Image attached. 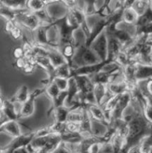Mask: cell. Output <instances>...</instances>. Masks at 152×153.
Returning <instances> with one entry per match:
<instances>
[{"mask_svg": "<svg viewBox=\"0 0 152 153\" xmlns=\"http://www.w3.org/2000/svg\"><path fill=\"white\" fill-rule=\"evenodd\" d=\"M128 135L126 137L128 149L135 146L143 136L151 134V123L147 121L142 112H137L127 123Z\"/></svg>", "mask_w": 152, "mask_h": 153, "instance_id": "cell-1", "label": "cell"}, {"mask_svg": "<svg viewBox=\"0 0 152 153\" xmlns=\"http://www.w3.org/2000/svg\"><path fill=\"white\" fill-rule=\"evenodd\" d=\"M101 62L98 56L93 52L89 46L83 44L76 48L74 56L71 60V70L77 69L82 67L96 65Z\"/></svg>", "mask_w": 152, "mask_h": 153, "instance_id": "cell-2", "label": "cell"}, {"mask_svg": "<svg viewBox=\"0 0 152 153\" xmlns=\"http://www.w3.org/2000/svg\"><path fill=\"white\" fill-rule=\"evenodd\" d=\"M53 24L57 27L59 33L60 41H59L58 48L60 46L68 43H71L74 45L73 35H74V30L77 28L69 25V23L67 21L66 16L65 17L62 18V19H60L54 22Z\"/></svg>", "mask_w": 152, "mask_h": 153, "instance_id": "cell-3", "label": "cell"}, {"mask_svg": "<svg viewBox=\"0 0 152 153\" xmlns=\"http://www.w3.org/2000/svg\"><path fill=\"white\" fill-rule=\"evenodd\" d=\"M89 47L98 56L101 62H105L107 60L108 41L106 28L91 42Z\"/></svg>", "mask_w": 152, "mask_h": 153, "instance_id": "cell-4", "label": "cell"}, {"mask_svg": "<svg viewBox=\"0 0 152 153\" xmlns=\"http://www.w3.org/2000/svg\"><path fill=\"white\" fill-rule=\"evenodd\" d=\"M45 3V10L52 22L62 19L66 16L68 7L65 5L63 1H44Z\"/></svg>", "mask_w": 152, "mask_h": 153, "instance_id": "cell-5", "label": "cell"}, {"mask_svg": "<svg viewBox=\"0 0 152 153\" xmlns=\"http://www.w3.org/2000/svg\"><path fill=\"white\" fill-rule=\"evenodd\" d=\"M131 100V96L129 92H125L121 94L116 106L111 112L110 116H109V123L111 121L117 120V119L122 118L123 111L128 106Z\"/></svg>", "mask_w": 152, "mask_h": 153, "instance_id": "cell-6", "label": "cell"}, {"mask_svg": "<svg viewBox=\"0 0 152 153\" xmlns=\"http://www.w3.org/2000/svg\"><path fill=\"white\" fill-rule=\"evenodd\" d=\"M44 91H45V88H42V89H36L31 93H30L29 96H28L27 100L22 104V110H21L20 115H19V118L21 117H28L31 116L34 112V102L35 99L40 95Z\"/></svg>", "mask_w": 152, "mask_h": 153, "instance_id": "cell-7", "label": "cell"}, {"mask_svg": "<svg viewBox=\"0 0 152 153\" xmlns=\"http://www.w3.org/2000/svg\"><path fill=\"white\" fill-rule=\"evenodd\" d=\"M108 41V57L107 60L114 61L117 55L122 51V46L119 41L112 35V33L106 27Z\"/></svg>", "mask_w": 152, "mask_h": 153, "instance_id": "cell-8", "label": "cell"}, {"mask_svg": "<svg viewBox=\"0 0 152 153\" xmlns=\"http://www.w3.org/2000/svg\"><path fill=\"white\" fill-rule=\"evenodd\" d=\"M35 137V131L31 132L27 135L21 134L20 136L17 137H15L13 141L5 148V150H7L9 153H11L13 150L16 149H19L21 147H25L28 145H29L30 142L32 141Z\"/></svg>", "mask_w": 152, "mask_h": 153, "instance_id": "cell-9", "label": "cell"}, {"mask_svg": "<svg viewBox=\"0 0 152 153\" xmlns=\"http://www.w3.org/2000/svg\"><path fill=\"white\" fill-rule=\"evenodd\" d=\"M72 76L75 79L80 94H86L88 93L93 92L94 84L91 82L89 76L84 75H76Z\"/></svg>", "mask_w": 152, "mask_h": 153, "instance_id": "cell-10", "label": "cell"}, {"mask_svg": "<svg viewBox=\"0 0 152 153\" xmlns=\"http://www.w3.org/2000/svg\"><path fill=\"white\" fill-rule=\"evenodd\" d=\"M91 117V116H90ZM91 134L97 138L100 139L103 141L105 136L107 134L109 130V126L108 124L103 123L102 122L97 121L91 117Z\"/></svg>", "mask_w": 152, "mask_h": 153, "instance_id": "cell-11", "label": "cell"}, {"mask_svg": "<svg viewBox=\"0 0 152 153\" xmlns=\"http://www.w3.org/2000/svg\"><path fill=\"white\" fill-rule=\"evenodd\" d=\"M86 108L87 109L91 118L94 119L97 121L109 125V122L108 119L106 118L104 111L98 105H97V104H88V105H86Z\"/></svg>", "mask_w": 152, "mask_h": 153, "instance_id": "cell-12", "label": "cell"}, {"mask_svg": "<svg viewBox=\"0 0 152 153\" xmlns=\"http://www.w3.org/2000/svg\"><path fill=\"white\" fill-rule=\"evenodd\" d=\"M152 79V65L136 62L135 79L137 82Z\"/></svg>", "mask_w": 152, "mask_h": 153, "instance_id": "cell-13", "label": "cell"}, {"mask_svg": "<svg viewBox=\"0 0 152 153\" xmlns=\"http://www.w3.org/2000/svg\"><path fill=\"white\" fill-rule=\"evenodd\" d=\"M0 131H4L12 137H17L22 134L20 125L17 120H7L0 126Z\"/></svg>", "mask_w": 152, "mask_h": 153, "instance_id": "cell-14", "label": "cell"}, {"mask_svg": "<svg viewBox=\"0 0 152 153\" xmlns=\"http://www.w3.org/2000/svg\"><path fill=\"white\" fill-rule=\"evenodd\" d=\"M48 25H41L33 30V44L37 45H48V39H47V30Z\"/></svg>", "mask_w": 152, "mask_h": 153, "instance_id": "cell-15", "label": "cell"}, {"mask_svg": "<svg viewBox=\"0 0 152 153\" xmlns=\"http://www.w3.org/2000/svg\"><path fill=\"white\" fill-rule=\"evenodd\" d=\"M1 110L4 117L8 120H17L19 116L14 109L13 102L8 100H3L1 106Z\"/></svg>", "mask_w": 152, "mask_h": 153, "instance_id": "cell-16", "label": "cell"}, {"mask_svg": "<svg viewBox=\"0 0 152 153\" xmlns=\"http://www.w3.org/2000/svg\"><path fill=\"white\" fill-rule=\"evenodd\" d=\"M58 51L60 52L62 56L65 58V59L67 61V62H68V65L70 67L71 60H72L76 51L75 46L71 43L65 44V45L59 47Z\"/></svg>", "mask_w": 152, "mask_h": 153, "instance_id": "cell-17", "label": "cell"}, {"mask_svg": "<svg viewBox=\"0 0 152 153\" xmlns=\"http://www.w3.org/2000/svg\"><path fill=\"white\" fill-rule=\"evenodd\" d=\"M137 145L138 153H151V134L143 136Z\"/></svg>", "mask_w": 152, "mask_h": 153, "instance_id": "cell-18", "label": "cell"}, {"mask_svg": "<svg viewBox=\"0 0 152 153\" xmlns=\"http://www.w3.org/2000/svg\"><path fill=\"white\" fill-rule=\"evenodd\" d=\"M151 7V1H134L131 8L136 12L138 16H141L146 13L147 10Z\"/></svg>", "mask_w": 152, "mask_h": 153, "instance_id": "cell-19", "label": "cell"}, {"mask_svg": "<svg viewBox=\"0 0 152 153\" xmlns=\"http://www.w3.org/2000/svg\"><path fill=\"white\" fill-rule=\"evenodd\" d=\"M138 18H139L138 15L131 7L123 8L122 13V21L128 24L136 25Z\"/></svg>", "mask_w": 152, "mask_h": 153, "instance_id": "cell-20", "label": "cell"}, {"mask_svg": "<svg viewBox=\"0 0 152 153\" xmlns=\"http://www.w3.org/2000/svg\"><path fill=\"white\" fill-rule=\"evenodd\" d=\"M72 108H67L65 106H60L58 108H54L53 113H54V118L56 122H60V123H66L67 117Z\"/></svg>", "mask_w": 152, "mask_h": 153, "instance_id": "cell-21", "label": "cell"}, {"mask_svg": "<svg viewBox=\"0 0 152 153\" xmlns=\"http://www.w3.org/2000/svg\"><path fill=\"white\" fill-rule=\"evenodd\" d=\"M1 3L6 7H9L13 10H16V11H19V10H27L28 9V1H23V0H13V1H0Z\"/></svg>", "mask_w": 152, "mask_h": 153, "instance_id": "cell-22", "label": "cell"}, {"mask_svg": "<svg viewBox=\"0 0 152 153\" xmlns=\"http://www.w3.org/2000/svg\"><path fill=\"white\" fill-rule=\"evenodd\" d=\"M36 60L37 66L44 68L48 74V76H51L53 74L55 68H54L50 59L47 56H36Z\"/></svg>", "mask_w": 152, "mask_h": 153, "instance_id": "cell-23", "label": "cell"}, {"mask_svg": "<svg viewBox=\"0 0 152 153\" xmlns=\"http://www.w3.org/2000/svg\"><path fill=\"white\" fill-rule=\"evenodd\" d=\"M107 88L113 96L120 95L125 92H128L127 84L125 82H120V83L108 84L107 85Z\"/></svg>", "mask_w": 152, "mask_h": 153, "instance_id": "cell-24", "label": "cell"}, {"mask_svg": "<svg viewBox=\"0 0 152 153\" xmlns=\"http://www.w3.org/2000/svg\"><path fill=\"white\" fill-rule=\"evenodd\" d=\"M93 93H94V97H95L97 105H99L107 93V85L100 83L95 84Z\"/></svg>", "mask_w": 152, "mask_h": 153, "instance_id": "cell-25", "label": "cell"}, {"mask_svg": "<svg viewBox=\"0 0 152 153\" xmlns=\"http://www.w3.org/2000/svg\"><path fill=\"white\" fill-rule=\"evenodd\" d=\"M29 94L30 93L28 92V88L27 87V85H23L17 90L13 98L10 100L12 102H19L23 104L28 99Z\"/></svg>", "mask_w": 152, "mask_h": 153, "instance_id": "cell-26", "label": "cell"}, {"mask_svg": "<svg viewBox=\"0 0 152 153\" xmlns=\"http://www.w3.org/2000/svg\"><path fill=\"white\" fill-rule=\"evenodd\" d=\"M45 3L42 0H30L28 1V9L30 12L39 11L45 7Z\"/></svg>", "mask_w": 152, "mask_h": 153, "instance_id": "cell-27", "label": "cell"}, {"mask_svg": "<svg viewBox=\"0 0 152 153\" xmlns=\"http://www.w3.org/2000/svg\"><path fill=\"white\" fill-rule=\"evenodd\" d=\"M68 96V92L67 91H60L58 94V95L52 100L53 102V109L58 107L63 106L64 103H65V100Z\"/></svg>", "mask_w": 152, "mask_h": 153, "instance_id": "cell-28", "label": "cell"}, {"mask_svg": "<svg viewBox=\"0 0 152 153\" xmlns=\"http://www.w3.org/2000/svg\"><path fill=\"white\" fill-rule=\"evenodd\" d=\"M65 123H60V122H54L53 124L48 126L50 131L51 134H62L65 131Z\"/></svg>", "mask_w": 152, "mask_h": 153, "instance_id": "cell-29", "label": "cell"}, {"mask_svg": "<svg viewBox=\"0 0 152 153\" xmlns=\"http://www.w3.org/2000/svg\"><path fill=\"white\" fill-rule=\"evenodd\" d=\"M83 13L86 17L97 14V10H96L95 5H94V1H86V6H85Z\"/></svg>", "mask_w": 152, "mask_h": 153, "instance_id": "cell-30", "label": "cell"}, {"mask_svg": "<svg viewBox=\"0 0 152 153\" xmlns=\"http://www.w3.org/2000/svg\"><path fill=\"white\" fill-rule=\"evenodd\" d=\"M68 133H80V122H66L65 123V131Z\"/></svg>", "mask_w": 152, "mask_h": 153, "instance_id": "cell-31", "label": "cell"}, {"mask_svg": "<svg viewBox=\"0 0 152 153\" xmlns=\"http://www.w3.org/2000/svg\"><path fill=\"white\" fill-rule=\"evenodd\" d=\"M52 82H54L57 86L58 89L60 91H67L68 86V79H64V78L56 77L53 79Z\"/></svg>", "mask_w": 152, "mask_h": 153, "instance_id": "cell-32", "label": "cell"}, {"mask_svg": "<svg viewBox=\"0 0 152 153\" xmlns=\"http://www.w3.org/2000/svg\"><path fill=\"white\" fill-rule=\"evenodd\" d=\"M45 91L48 93V96L51 97V100L55 98L58 95L59 93L60 92V91L58 89V88H57V86L54 82H51L48 86L45 87Z\"/></svg>", "mask_w": 152, "mask_h": 153, "instance_id": "cell-33", "label": "cell"}, {"mask_svg": "<svg viewBox=\"0 0 152 153\" xmlns=\"http://www.w3.org/2000/svg\"><path fill=\"white\" fill-rule=\"evenodd\" d=\"M10 34L11 35V36L13 38V39H16V40H17V39H21V38H22L24 36V33H23V31H22V28H21V27L16 24V27H15L10 32Z\"/></svg>", "mask_w": 152, "mask_h": 153, "instance_id": "cell-34", "label": "cell"}, {"mask_svg": "<svg viewBox=\"0 0 152 153\" xmlns=\"http://www.w3.org/2000/svg\"><path fill=\"white\" fill-rule=\"evenodd\" d=\"M50 153H71V152L65 146V143L62 141L56 149H54L52 152H51Z\"/></svg>", "mask_w": 152, "mask_h": 153, "instance_id": "cell-35", "label": "cell"}, {"mask_svg": "<svg viewBox=\"0 0 152 153\" xmlns=\"http://www.w3.org/2000/svg\"><path fill=\"white\" fill-rule=\"evenodd\" d=\"M28 60H27L25 56L22 58H19V59H16V66L18 68H21V69H23L24 67L26 65V64L28 63Z\"/></svg>", "mask_w": 152, "mask_h": 153, "instance_id": "cell-36", "label": "cell"}, {"mask_svg": "<svg viewBox=\"0 0 152 153\" xmlns=\"http://www.w3.org/2000/svg\"><path fill=\"white\" fill-rule=\"evenodd\" d=\"M13 55L16 59H19L24 56V51L22 49V47H19V48H16L14 51L13 52Z\"/></svg>", "mask_w": 152, "mask_h": 153, "instance_id": "cell-37", "label": "cell"}, {"mask_svg": "<svg viewBox=\"0 0 152 153\" xmlns=\"http://www.w3.org/2000/svg\"><path fill=\"white\" fill-rule=\"evenodd\" d=\"M15 27H16V22H15L14 20H7V22H6L5 25V30L7 32L10 33Z\"/></svg>", "mask_w": 152, "mask_h": 153, "instance_id": "cell-38", "label": "cell"}, {"mask_svg": "<svg viewBox=\"0 0 152 153\" xmlns=\"http://www.w3.org/2000/svg\"><path fill=\"white\" fill-rule=\"evenodd\" d=\"M35 68H36V67H35L34 65H31L29 62H28L22 70H23L24 72H25L26 74H31V73H33V71H34Z\"/></svg>", "mask_w": 152, "mask_h": 153, "instance_id": "cell-39", "label": "cell"}, {"mask_svg": "<svg viewBox=\"0 0 152 153\" xmlns=\"http://www.w3.org/2000/svg\"><path fill=\"white\" fill-rule=\"evenodd\" d=\"M11 153H29V151L27 149V146H25V147H21L15 149Z\"/></svg>", "mask_w": 152, "mask_h": 153, "instance_id": "cell-40", "label": "cell"}]
</instances>
